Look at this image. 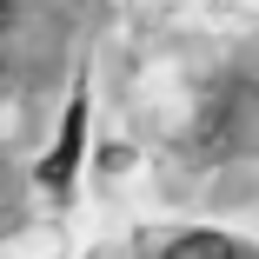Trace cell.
Wrapping results in <instances>:
<instances>
[{
    "label": "cell",
    "instance_id": "6da1fadb",
    "mask_svg": "<svg viewBox=\"0 0 259 259\" xmlns=\"http://www.w3.org/2000/svg\"><path fill=\"white\" fill-rule=\"evenodd\" d=\"M166 259H233V246H226V239H213V233H193V239H180Z\"/></svg>",
    "mask_w": 259,
    "mask_h": 259
}]
</instances>
